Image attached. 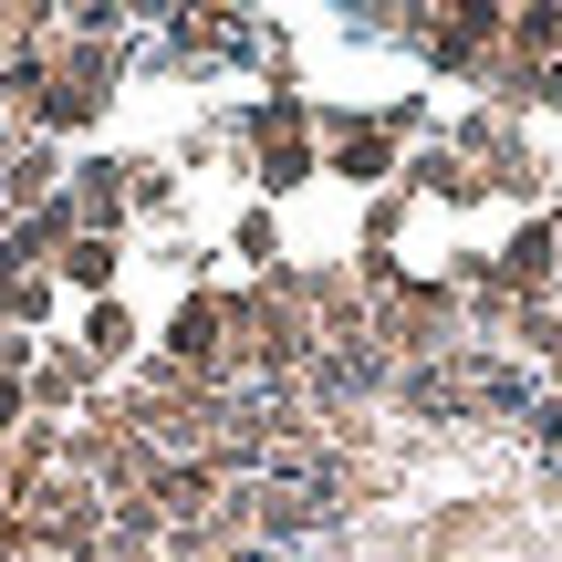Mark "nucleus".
I'll return each instance as SVG.
<instances>
[{
    "label": "nucleus",
    "instance_id": "f257e3e1",
    "mask_svg": "<svg viewBox=\"0 0 562 562\" xmlns=\"http://www.w3.org/2000/svg\"><path fill=\"white\" fill-rule=\"evenodd\" d=\"M417 188H427V199H480V178H469L459 146H427V157H417Z\"/></svg>",
    "mask_w": 562,
    "mask_h": 562
},
{
    "label": "nucleus",
    "instance_id": "f03ea898",
    "mask_svg": "<svg viewBox=\"0 0 562 562\" xmlns=\"http://www.w3.org/2000/svg\"><path fill=\"white\" fill-rule=\"evenodd\" d=\"M385 167V125H344V178H375Z\"/></svg>",
    "mask_w": 562,
    "mask_h": 562
},
{
    "label": "nucleus",
    "instance_id": "7ed1b4c3",
    "mask_svg": "<svg viewBox=\"0 0 562 562\" xmlns=\"http://www.w3.org/2000/svg\"><path fill=\"white\" fill-rule=\"evenodd\" d=\"M63 271H74L83 292H104V281H115V250H104V240H74V250H63Z\"/></svg>",
    "mask_w": 562,
    "mask_h": 562
},
{
    "label": "nucleus",
    "instance_id": "20e7f679",
    "mask_svg": "<svg viewBox=\"0 0 562 562\" xmlns=\"http://www.w3.org/2000/svg\"><path fill=\"white\" fill-rule=\"evenodd\" d=\"M396 220H406V199H375V209H364V250H385V240H396Z\"/></svg>",
    "mask_w": 562,
    "mask_h": 562
},
{
    "label": "nucleus",
    "instance_id": "39448f33",
    "mask_svg": "<svg viewBox=\"0 0 562 562\" xmlns=\"http://www.w3.org/2000/svg\"><path fill=\"white\" fill-rule=\"evenodd\" d=\"M542 94H552V104H562V63H552V74H542Z\"/></svg>",
    "mask_w": 562,
    "mask_h": 562
},
{
    "label": "nucleus",
    "instance_id": "423d86ee",
    "mask_svg": "<svg viewBox=\"0 0 562 562\" xmlns=\"http://www.w3.org/2000/svg\"><path fill=\"white\" fill-rule=\"evenodd\" d=\"M552 240H562V209H552Z\"/></svg>",
    "mask_w": 562,
    "mask_h": 562
}]
</instances>
